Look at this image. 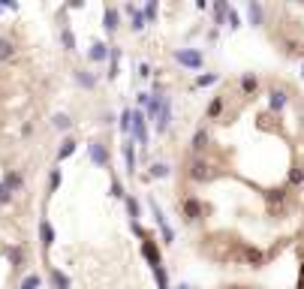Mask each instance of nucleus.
Masks as SVG:
<instances>
[{"mask_svg": "<svg viewBox=\"0 0 304 289\" xmlns=\"http://www.w3.org/2000/svg\"><path fill=\"white\" fill-rule=\"evenodd\" d=\"M151 211H154V220H157V226H160V235H163V241H166V244H172L175 232H172V226L166 223V217H163V211H160V205H157V202H151Z\"/></svg>", "mask_w": 304, "mask_h": 289, "instance_id": "20e7f679", "label": "nucleus"}, {"mask_svg": "<svg viewBox=\"0 0 304 289\" xmlns=\"http://www.w3.org/2000/svg\"><path fill=\"white\" fill-rule=\"evenodd\" d=\"M268 105H271V112H280V108L286 105V94H283L280 87H274L271 94H268Z\"/></svg>", "mask_w": 304, "mask_h": 289, "instance_id": "2eb2a0df", "label": "nucleus"}, {"mask_svg": "<svg viewBox=\"0 0 304 289\" xmlns=\"http://www.w3.org/2000/svg\"><path fill=\"white\" fill-rule=\"evenodd\" d=\"M226 12H229V3L226 0H217L214 3V24H226Z\"/></svg>", "mask_w": 304, "mask_h": 289, "instance_id": "a211bd4d", "label": "nucleus"}, {"mask_svg": "<svg viewBox=\"0 0 304 289\" xmlns=\"http://www.w3.org/2000/svg\"><path fill=\"white\" fill-rule=\"evenodd\" d=\"M301 76H304V66H301Z\"/></svg>", "mask_w": 304, "mask_h": 289, "instance_id": "37998d69", "label": "nucleus"}, {"mask_svg": "<svg viewBox=\"0 0 304 289\" xmlns=\"http://www.w3.org/2000/svg\"><path fill=\"white\" fill-rule=\"evenodd\" d=\"M87 58H91L94 63L109 61V45H105V42H94V45H91V51H87Z\"/></svg>", "mask_w": 304, "mask_h": 289, "instance_id": "f8f14e48", "label": "nucleus"}, {"mask_svg": "<svg viewBox=\"0 0 304 289\" xmlns=\"http://www.w3.org/2000/svg\"><path fill=\"white\" fill-rule=\"evenodd\" d=\"M199 214H202V205H199V199H187L184 202V217L193 223V220H199Z\"/></svg>", "mask_w": 304, "mask_h": 289, "instance_id": "ddd939ff", "label": "nucleus"}, {"mask_svg": "<svg viewBox=\"0 0 304 289\" xmlns=\"http://www.w3.org/2000/svg\"><path fill=\"white\" fill-rule=\"evenodd\" d=\"M51 124H55V130H69V124H73V121H69L66 115H55V118H51Z\"/></svg>", "mask_w": 304, "mask_h": 289, "instance_id": "7c9ffc66", "label": "nucleus"}, {"mask_svg": "<svg viewBox=\"0 0 304 289\" xmlns=\"http://www.w3.org/2000/svg\"><path fill=\"white\" fill-rule=\"evenodd\" d=\"M127 211H130V220H133V223H139V217H142V205H139V199L127 196Z\"/></svg>", "mask_w": 304, "mask_h": 289, "instance_id": "5701e85b", "label": "nucleus"}, {"mask_svg": "<svg viewBox=\"0 0 304 289\" xmlns=\"http://www.w3.org/2000/svg\"><path fill=\"white\" fill-rule=\"evenodd\" d=\"M226 21H229V27H232V30L241 27V18H238V12L232 9V6H229V12H226Z\"/></svg>", "mask_w": 304, "mask_h": 289, "instance_id": "c9c22d12", "label": "nucleus"}, {"mask_svg": "<svg viewBox=\"0 0 304 289\" xmlns=\"http://www.w3.org/2000/svg\"><path fill=\"white\" fill-rule=\"evenodd\" d=\"M208 148V133L205 130H196V136H193V151L199 154V151H205Z\"/></svg>", "mask_w": 304, "mask_h": 289, "instance_id": "4be33fe9", "label": "nucleus"}, {"mask_svg": "<svg viewBox=\"0 0 304 289\" xmlns=\"http://www.w3.org/2000/svg\"><path fill=\"white\" fill-rule=\"evenodd\" d=\"M40 238H42V247H51V244H55V229H51L48 220L40 223Z\"/></svg>", "mask_w": 304, "mask_h": 289, "instance_id": "f3484780", "label": "nucleus"}, {"mask_svg": "<svg viewBox=\"0 0 304 289\" xmlns=\"http://www.w3.org/2000/svg\"><path fill=\"white\" fill-rule=\"evenodd\" d=\"M112 196L115 199H123V184H121L118 178H112Z\"/></svg>", "mask_w": 304, "mask_h": 289, "instance_id": "58836bf2", "label": "nucleus"}, {"mask_svg": "<svg viewBox=\"0 0 304 289\" xmlns=\"http://www.w3.org/2000/svg\"><path fill=\"white\" fill-rule=\"evenodd\" d=\"M289 184H304V169H292L289 172Z\"/></svg>", "mask_w": 304, "mask_h": 289, "instance_id": "e433bc0d", "label": "nucleus"}, {"mask_svg": "<svg viewBox=\"0 0 304 289\" xmlns=\"http://www.w3.org/2000/svg\"><path fill=\"white\" fill-rule=\"evenodd\" d=\"M123 12L130 15V27H133V30H145V24H148V21H145V15H142V9H139V6L127 3V6H123Z\"/></svg>", "mask_w": 304, "mask_h": 289, "instance_id": "6e6552de", "label": "nucleus"}, {"mask_svg": "<svg viewBox=\"0 0 304 289\" xmlns=\"http://www.w3.org/2000/svg\"><path fill=\"white\" fill-rule=\"evenodd\" d=\"M190 178H193V181H208V178H211V166H208L202 157H196V160H193V166H190Z\"/></svg>", "mask_w": 304, "mask_h": 289, "instance_id": "0eeeda50", "label": "nucleus"}, {"mask_svg": "<svg viewBox=\"0 0 304 289\" xmlns=\"http://www.w3.org/2000/svg\"><path fill=\"white\" fill-rule=\"evenodd\" d=\"M61 42H63L66 51H76V36H73V30H69V27L61 30Z\"/></svg>", "mask_w": 304, "mask_h": 289, "instance_id": "393cba45", "label": "nucleus"}, {"mask_svg": "<svg viewBox=\"0 0 304 289\" xmlns=\"http://www.w3.org/2000/svg\"><path fill=\"white\" fill-rule=\"evenodd\" d=\"M48 280H51V286H55V289H69V277L63 274V271H58V268L48 271Z\"/></svg>", "mask_w": 304, "mask_h": 289, "instance_id": "4468645a", "label": "nucleus"}, {"mask_svg": "<svg viewBox=\"0 0 304 289\" xmlns=\"http://www.w3.org/2000/svg\"><path fill=\"white\" fill-rule=\"evenodd\" d=\"M9 58H12V42L0 36V61H9Z\"/></svg>", "mask_w": 304, "mask_h": 289, "instance_id": "cd10ccee", "label": "nucleus"}, {"mask_svg": "<svg viewBox=\"0 0 304 289\" xmlns=\"http://www.w3.org/2000/svg\"><path fill=\"white\" fill-rule=\"evenodd\" d=\"M58 187H61V169H55L48 178V190H58Z\"/></svg>", "mask_w": 304, "mask_h": 289, "instance_id": "4c0bfd02", "label": "nucleus"}, {"mask_svg": "<svg viewBox=\"0 0 304 289\" xmlns=\"http://www.w3.org/2000/svg\"><path fill=\"white\" fill-rule=\"evenodd\" d=\"M175 61L187 66V69H199L202 66V51H196V48H178L175 51Z\"/></svg>", "mask_w": 304, "mask_h": 289, "instance_id": "f03ea898", "label": "nucleus"}, {"mask_svg": "<svg viewBox=\"0 0 304 289\" xmlns=\"http://www.w3.org/2000/svg\"><path fill=\"white\" fill-rule=\"evenodd\" d=\"M154 277H157V289H169V274L163 265H154Z\"/></svg>", "mask_w": 304, "mask_h": 289, "instance_id": "b1692460", "label": "nucleus"}, {"mask_svg": "<svg viewBox=\"0 0 304 289\" xmlns=\"http://www.w3.org/2000/svg\"><path fill=\"white\" fill-rule=\"evenodd\" d=\"M244 256H247V262H250V265H262V253H259V250H253V247H247V250H244Z\"/></svg>", "mask_w": 304, "mask_h": 289, "instance_id": "c85d7f7f", "label": "nucleus"}, {"mask_svg": "<svg viewBox=\"0 0 304 289\" xmlns=\"http://www.w3.org/2000/svg\"><path fill=\"white\" fill-rule=\"evenodd\" d=\"M178 289H193V286H187V283H181V286H178Z\"/></svg>", "mask_w": 304, "mask_h": 289, "instance_id": "79ce46f5", "label": "nucleus"}, {"mask_svg": "<svg viewBox=\"0 0 304 289\" xmlns=\"http://www.w3.org/2000/svg\"><path fill=\"white\" fill-rule=\"evenodd\" d=\"M139 76H142V79H148V76H151V66H148V63H142V66H139Z\"/></svg>", "mask_w": 304, "mask_h": 289, "instance_id": "a19ab883", "label": "nucleus"}, {"mask_svg": "<svg viewBox=\"0 0 304 289\" xmlns=\"http://www.w3.org/2000/svg\"><path fill=\"white\" fill-rule=\"evenodd\" d=\"M91 160L97 163V166H109V151H105V144H100V142H91Z\"/></svg>", "mask_w": 304, "mask_h": 289, "instance_id": "1a4fd4ad", "label": "nucleus"}, {"mask_svg": "<svg viewBox=\"0 0 304 289\" xmlns=\"http://www.w3.org/2000/svg\"><path fill=\"white\" fill-rule=\"evenodd\" d=\"M123 163H127V172H130V175H133L136 166H139V154H136V148H133V139H127V144H123Z\"/></svg>", "mask_w": 304, "mask_h": 289, "instance_id": "9d476101", "label": "nucleus"}, {"mask_svg": "<svg viewBox=\"0 0 304 289\" xmlns=\"http://www.w3.org/2000/svg\"><path fill=\"white\" fill-rule=\"evenodd\" d=\"M142 15H145V21H154V18H157V0H151V3L142 9Z\"/></svg>", "mask_w": 304, "mask_h": 289, "instance_id": "f704fd0d", "label": "nucleus"}, {"mask_svg": "<svg viewBox=\"0 0 304 289\" xmlns=\"http://www.w3.org/2000/svg\"><path fill=\"white\" fill-rule=\"evenodd\" d=\"M130 139H136L139 144H148V118L142 108L133 112V130H130Z\"/></svg>", "mask_w": 304, "mask_h": 289, "instance_id": "f257e3e1", "label": "nucleus"}, {"mask_svg": "<svg viewBox=\"0 0 304 289\" xmlns=\"http://www.w3.org/2000/svg\"><path fill=\"white\" fill-rule=\"evenodd\" d=\"M102 27L109 30V36L121 27V12H118L115 6H105V12H102Z\"/></svg>", "mask_w": 304, "mask_h": 289, "instance_id": "423d86ee", "label": "nucleus"}, {"mask_svg": "<svg viewBox=\"0 0 304 289\" xmlns=\"http://www.w3.org/2000/svg\"><path fill=\"white\" fill-rule=\"evenodd\" d=\"M259 87V82H256V76H244L241 79V90H244V94H253V90Z\"/></svg>", "mask_w": 304, "mask_h": 289, "instance_id": "a878e982", "label": "nucleus"}, {"mask_svg": "<svg viewBox=\"0 0 304 289\" xmlns=\"http://www.w3.org/2000/svg\"><path fill=\"white\" fill-rule=\"evenodd\" d=\"M40 283H42L40 274H27V277L21 280V289H40Z\"/></svg>", "mask_w": 304, "mask_h": 289, "instance_id": "c756f323", "label": "nucleus"}, {"mask_svg": "<svg viewBox=\"0 0 304 289\" xmlns=\"http://www.w3.org/2000/svg\"><path fill=\"white\" fill-rule=\"evenodd\" d=\"M169 124H172V103H169V97H163V103H160V112H157V118H154V126H157V133H166Z\"/></svg>", "mask_w": 304, "mask_h": 289, "instance_id": "7ed1b4c3", "label": "nucleus"}, {"mask_svg": "<svg viewBox=\"0 0 304 289\" xmlns=\"http://www.w3.org/2000/svg\"><path fill=\"white\" fill-rule=\"evenodd\" d=\"M220 112H223V100L217 97V100L208 105V118H220Z\"/></svg>", "mask_w": 304, "mask_h": 289, "instance_id": "473e14b6", "label": "nucleus"}, {"mask_svg": "<svg viewBox=\"0 0 304 289\" xmlns=\"http://www.w3.org/2000/svg\"><path fill=\"white\" fill-rule=\"evenodd\" d=\"M142 256H145V259L151 262V268H154V265H163V256H160V247L151 241V235H148V238H142Z\"/></svg>", "mask_w": 304, "mask_h": 289, "instance_id": "39448f33", "label": "nucleus"}, {"mask_svg": "<svg viewBox=\"0 0 304 289\" xmlns=\"http://www.w3.org/2000/svg\"><path fill=\"white\" fill-rule=\"evenodd\" d=\"M214 82H217V76H214V72H205V76L196 79V87H208V84H214Z\"/></svg>", "mask_w": 304, "mask_h": 289, "instance_id": "72a5a7b5", "label": "nucleus"}, {"mask_svg": "<svg viewBox=\"0 0 304 289\" xmlns=\"http://www.w3.org/2000/svg\"><path fill=\"white\" fill-rule=\"evenodd\" d=\"M9 256H12V268H21V262H24V250H21V247L9 250Z\"/></svg>", "mask_w": 304, "mask_h": 289, "instance_id": "2f4dec72", "label": "nucleus"}, {"mask_svg": "<svg viewBox=\"0 0 304 289\" xmlns=\"http://www.w3.org/2000/svg\"><path fill=\"white\" fill-rule=\"evenodd\" d=\"M69 154H76V139H63L58 148V160H66Z\"/></svg>", "mask_w": 304, "mask_h": 289, "instance_id": "412c9836", "label": "nucleus"}, {"mask_svg": "<svg viewBox=\"0 0 304 289\" xmlns=\"http://www.w3.org/2000/svg\"><path fill=\"white\" fill-rule=\"evenodd\" d=\"M0 184H3V187H6L9 193H19V190L24 187V178H21L19 172H6V175H3V181H0Z\"/></svg>", "mask_w": 304, "mask_h": 289, "instance_id": "9b49d317", "label": "nucleus"}, {"mask_svg": "<svg viewBox=\"0 0 304 289\" xmlns=\"http://www.w3.org/2000/svg\"><path fill=\"white\" fill-rule=\"evenodd\" d=\"M151 178H169V166H166V163H154V166H151Z\"/></svg>", "mask_w": 304, "mask_h": 289, "instance_id": "bb28decb", "label": "nucleus"}, {"mask_svg": "<svg viewBox=\"0 0 304 289\" xmlns=\"http://www.w3.org/2000/svg\"><path fill=\"white\" fill-rule=\"evenodd\" d=\"M76 82H79L81 87H94V84H97V76H94V72H87V69H79V72H76Z\"/></svg>", "mask_w": 304, "mask_h": 289, "instance_id": "aec40b11", "label": "nucleus"}, {"mask_svg": "<svg viewBox=\"0 0 304 289\" xmlns=\"http://www.w3.org/2000/svg\"><path fill=\"white\" fill-rule=\"evenodd\" d=\"M247 18H250V24H262V6L256 3H247Z\"/></svg>", "mask_w": 304, "mask_h": 289, "instance_id": "6ab92c4d", "label": "nucleus"}, {"mask_svg": "<svg viewBox=\"0 0 304 289\" xmlns=\"http://www.w3.org/2000/svg\"><path fill=\"white\" fill-rule=\"evenodd\" d=\"M9 199H12V193H9V190H6L3 184H0V205H6V202H9Z\"/></svg>", "mask_w": 304, "mask_h": 289, "instance_id": "ea45409f", "label": "nucleus"}, {"mask_svg": "<svg viewBox=\"0 0 304 289\" xmlns=\"http://www.w3.org/2000/svg\"><path fill=\"white\" fill-rule=\"evenodd\" d=\"M118 126H121V133L130 139V130H133V108H123L121 118H118Z\"/></svg>", "mask_w": 304, "mask_h": 289, "instance_id": "dca6fc26", "label": "nucleus"}]
</instances>
